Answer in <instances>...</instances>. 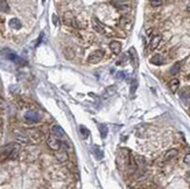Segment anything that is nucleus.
I'll return each mask as SVG.
<instances>
[{"label": "nucleus", "mask_w": 190, "mask_h": 189, "mask_svg": "<svg viewBox=\"0 0 190 189\" xmlns=\"http://www.w3.org/2000/svg\"><path fill=\"white\" fill-rule=\"evenodd\" d=\"M79 132H81L82 137H83L84 139H86L88 137L90 136V131L86 128L85 126H81V127H79Z\"/></svg>", "instance_id": "bb28decb"}, {"label": "nucleus", "mask_w": 190, "mask_h": 189, "mask_svg": "<svg viewBox=\"0 0 190 189\" xmlns=\"http://www.w3.org/2000/svg\"><path fill=\"white\" fill-rule=\"evenodd\" d=\"M181 67H182V63L181 62H176L173 67L170 68V75H177L180 73L181 70Z\"/></svg>", "instance_id": "5701e85b"}, {"label": "nucleus", "mask_w": 190, "mask_h": 189, "mask_svg": "<svg viewBox=\"0 0 190 189\" xmlns=\"http://www.w3.org/2000/svg\"><path fill=\"white\" fill-rule=\"evenodd\" d=\"M183 162H184L187 166H190V153H187L183 158Z\"/></svg>", "instance_id": "c756f323"}, {"label": "nucleus", "mask_w": 190, "mask_h": 189, "mask_svg": "<svg viewBox=\"0 0 190 189\" xmlns=\"http://www.w3.org/2000/svg\"><path fill=\"white\" fill-rule=\"evenodd\" d=\"M16 140L19 142H22V144H28L29 142V138L25 134H16Z\"/></svg>", "instance_id": "393cba45"}, {"label": "nucleus", "mask_w": 190, "mask_h": 189, "mask_svg": "<svg viewBox=\"0 0 190 189\" xmlns=\"http://www.w3.org/2000/svg\"><path fill=\"white\" fill-rule=\"evenodd\" d=\"M151 63L154 64V65H161V64L165 63V58H163L162 55L156 54V55H154V56L151 58Z\"/></svg>", "instance_id": "2eb2a0df"}, {"label": "nucleus", "mask_w": 190, "mask_h": 189, "mask_svg": "<svg viewBox=\"0 0 190 189\" xmlns=\"http://www.w3.org/2000/svg\"><path fill=\"white\" fill-rule=\"evenodd\" d=\"M117 77L118 78H124L125 76H124V73H119L118 75H117Z\"/></svg>", "instance_id": "473e14b6"}, {"label": "nucleus", "mask_w": 190, "mask_h": 189, "mask_svg": "<svg viewBox=\"0 0 190 189\" xmlns=\"http://www.w3.org/2000/svg\"><path fill=\"white\" fill-rule=\"evenodd\" d=\"M4 107H5V101L2 97H0V109H4Z\"/></svg>", "instance_id": "7c9ffc66"}, {"label": "nucleus", "mask_w": 190, "mask_h": 189, "mask_svg": "<svg viewBox=\"0 0 190 189\" xmlns=\"http://www.w3.org/2000/svg\"><path fill=\"white\" fill-rule=\"evenodd\" d=\"M63 22L68 26H72V27H78L77 25V20L75 19V16L72 15L71 12H67L64 16H63Z\"/></svg>", "instance_id": "0eeeda50"}, {"label": "nucleus", "mask_w": 190, "mask_h": 189, "mask_svg": "<svg viewBox=\"0 0 190 189\" xmlns=\"http://www.w3.org/2000/svg\"><path fill=\"white\" fill-rule=\"evenodd\" d=\"M180 97H181V101L183 102L184 105H190V93L189 91H187V89L181 91Z\"/></svg>", "instance_id": "4468645a"}, {"label": "nucleus", "mask_w": 190, "mask_h": 189, "mask_svg": "<svg viewBox=\"0 0 190 189\" xmlns=\"http://www.w3.org/2000/svg\"><path fill=\"white\" fill-rule=\"evenodd\" d=\"M187 8H188V11H190V2L188 4V7H187Z\"/></svg>", "instance_id": "f704fd0d"}, {"label": "nucleus", "mask_w": 190, "mask_h": 189, "mask_svg": "<svg viewBox=\"0 0 190 189\" xmlns=\"http://www.w3.org/2000/svg\"><path fill=\"white\" fill-rule=\"evenodd\" d=\"M47 145L52 151L56 152L61 148V141L58 140V138L55 136H49L47 138Z\"/></svg>", "instance_id": "7ed1b4c3"}, {"label": "nucleus", "mask_w": 190, "mask_h": 189, "mask_svg": "<svg viewBox=\"0 0 190 189\" xmlns=\"http://www.w3.org/2000/svg\"><path fill=\"white\" fill-rule=\"evenodd\" d=\"M52 134L57 138H62V137H64V131H63V128H62L61 126L58 125H55L52 127Z\"/></svg>", "instance_id": "6ab92c4d"}, {"label": "nucleus", "mask_w": 190, "mask_h": 189, "mask_svg": "<svg viewBox=\"0 0 190 189\" xmlns=\"http://www.w3.org/2000/svg\"><path fill=\"white\" fill-rule=\"evenodd\" d=\"M20 153V145L18 144H14V147H13V151H12V153L10 155V160H14L18 158V155Z\"/></svg>", "instance_id": "aec40b11"}, {"label": "nucleus", "mask_w": 190, "mask_h": 189, "mask_svg": "<svg viewBox=\"0 0 190 189\" xmlns=\"http://www.w3.org/2000/svg\"><path fill=\"white\" fill-rule=\"evenodd\" d=\"M27 137L29 139H32L33 141H40L42 140L43 138V133L38 128H30L27 131Z\"/></svg>", "instance_id": "423d86ee"}, {"label": "nucleus", "mask_w": 190, "mask_h": 189, "mask_svg": "<svg viewBox=\"0 0 190 189\" xmlns=\"http://www.w3.org/2000/svg\"><path fill=\"white\" fill-rule=\"evenodd\" d=\"M63 54H64V56H66L67 60H72V58H75V52H74L71 48H69V47L64 48Z\"/></svg>", "instance_id": "412c9836"}, {"label": "nucleus", "mask_w": 190, "mask_h": 189, "mask_svg": "<svg viewBox=\"0 0 190 189\" xmlns=\"http://www.w3.org/2000/svg\"><path fill=\"white\" fill-rule=\"evenodd\" d=\"M10 27L15 29V30H19L22 27V24H21V21L18 18H13V19L10 20Z\"/></svg>", "instance_id": "dca6fc26"}, {"label": "nucleus", "mask_w": 190, "mask_h": 189, "mask_svg": "<svg viewBox=\"0 0 190 189\" xmlns=\"http://www.w3.org/2000/svg\"><path fill=\"white\" fill-rule=\"evenodd\" d=\"M93 153H95V155H96V158L97 159H103V152H102V150H100L99 147L98 146H93Z\"/></svg>", "instance_id": "a878e982"}, {"label": "nucleus", "mask_w": 190, "mask_h": 189, "mask_svg": "<svg viewBox=\"0 0 190 189\" xmlns=\"http://www.w3.org/2000/svg\"><path fill=\"white\" fill-rule=\"evenodd\" d=\"M129 56L131 58V62L133 64L134 67H137L138 65V55L135 53V49L134 48H131L129 50Z\"/></svg>", "instance_id": "f3484780"}, {"label": "nucleus", "mask_w": 190, "mask_h": 189, "mask_svg": "<svg viewBox=\"0 0 190 189\" xmlns=\"http://www.w3.org/2000/svg\"><path fill=\"white\" fill-rule=\"evenodd\" d=\"M161 40H162V36H161L160 34L154 35V36L152 38V40H151V43H149V48L152 49V50L156 49L157 47H159L160 42H161Z\"/></svg>", "instance_id": "9b49d317"}, {"label": "nucleus", "mask_w": 190, "mask_h": 189, "mask_svg": "<svg viewBox=\"0 0 190 189\" xmlns=\"http://www.w3.org/2000/svg\"><path fill=\"white\" fill-rule=\"evenodd\" d=\"M92 27L96 32H98L99 34L106 35V36H112L114 35V32L110 27H106L103 22H100L97 18H92Z\"/></svg>", "instance_id": "f257e3e1"}, {"label": "nucleus", "mask_w": 190, "mask_h": 189, "mask_svg": "<svg viewBox=\"0 0 190 189\" xmlns=\"http://www.w3.org/2000/svg\"><path fill=\"white\" fill-rule=\"evenodd\" d=\"M98 128H99V132H100V136H102V138H103V139H105V138H106V136H107V132H109V127L105 125V124H99Z\"/></svg>", "instance_id": "4be33fe9"}, {"label": "nucleus", "mask_w": 190, "mask_h": 189, "mask_svg": "<svg viewBox=\"0 0 190 189\" xmlns=\"http://www.w3.org/2000/svg\"><path fill=\"white\" fill-rule=\"evenodd\" d=\"M1 54L5 56L6 58H8L11 61H13V62H16V61H19V57H18V55L14 53V52H11L8 49H6V50H2Z\"/></svg>", "instance_id": "f8f14e48"}, {"label": "nucleus", "mask_w": 190, "mask_h": 189, "mask_svg": "<svg viewBox=\"0 0 190 189\" xmlns=\"http://www.w3.org/2000/svg\"><path fill=\"white\" fill-rule=\"evenodd\" d=\"M1 126H2V118L0 117V127H1Z\"/></svg>", "instance_id": "72a5a7b5"}, {"label": "nucleus", "mask_w": 190, "mask_h": 189, "mask_svg": "<svg viewBox=\"0 0 190 189\" xmlns=\"http://www.w3.org/2000/svg\"><path fill=\"white\" fill-rule=\"evenodd\" d=\"M137 88H138V82L134 79L133 82L131 83V93H134L137 91Z\"/></svg>", "instance_id": "c85d7f7f"}, {"label": "nucleus", "mask_w": 190, "mask_h": 189, "mask_svg": "<svg viewBox=\"0 0 190 189\" xmlns=\"http://www.w3.org/2000/svg\"><path fill=\"white\" fill-rule=\"evenodd\" d=\"M177 154H179V150H176V148H170V150H168L165 153V156H163V160L166 161H170L173 160L174 158H176L177 156Z\"/></svg>", "instance_id": "1a4fd4ad"}, {"label": "nucleus", "mask_w": 190, "mask_h": 189, "mask_svg": "<svg viewBox=\"0 0 190 189\" xmlns=\"http://www.w3.org/2000/svg\"><path fill=\"white\" fill-rule=\"evenodd\" d=\"M115 92H117V87H115V85L107 87L106 89H105V92H104V95H103V97H104V98L111 97V96L115 95Z\"/></svg>", "instance_id": "a211bd4d"}, {"label": "nucleus", "mask_w": 190, "mask_h": 189, "mask_svg": "<svg viewBox=\"0 0 190 189\" xmlns=\"http://www.w3.org/2000/svg\"><path fill=\"white\" fill-rule=\"evenodd\" d=\"M104 57V52L103 50H96L91 54L90 56L88 57V62L92 63V64H96V63L100 62Z\"/></svg>", "instance_id": "39448f33"}, {"label": "nucleus", "mask_w": 190, "mask_h": 189, "mask_svg": "<svg viewBox=\"0 0 190 189\" xmlns=\"http://www.w3.org/2000/svg\"><path fill=\"white\" fill-rule=\"evenodd\" d=\"M52 21H54V24L55 25H57V16L55 14L52 15Z\"/></svg>", "instance_id": "2f4dec72"}, {"label": "nucleus", "mask_w": 190, "mask_h": 189, "mask_svg": "<svg viewBox=\"0 0 190 189\" xmlns=\"http://www.w3.org/2000/svg\"><path fill=\"white\" fill-rule=\"evenodd\" d=\"M13 147H14V144H8L0 151V162L10 159V155L12 153V151H13Z\"/></svg>", "instance_id": "20e7f679"}, {"label": "nucleus", "mask_w": 190, "mask_h": 189, "mask_svg": "<svg viewBox=\"0 0 190 189\" xmlns=\"http://www.w3.org/2000/svg\"><path fill=\"white\" fill-rule=\"evenodd\" d=\"M0 12H2V13L10 12V6H8L6 0H0Z\"/></svg>", "instance_id": "b1692460"}, {"label": "nucleus", "mask_w": 190, "mask_h": 189, "mask_svg": "<svg viewBox=\"0 0 190 189\" xmlns=\"http://www.w3.org/2000/svg\"><path fill=\"white\" fill-rule=\"evenodd\" d=\"M25 120L30 124H35V123L41 121V115L40 112L35 111V110H29L25 113Z\"/></svg>", "instance_id": "f03ea898"}, {"label": "nucleus", "mask_w": 190, "mask_h": 189, "mask_svg": "<svg viewBox=\"0 0 190 189\" xmlns=\"http://www.w3.org/2000/svg\"><path fill=\"white\" fill-rule=\"evenodd\" d=\"M55 158L57 159L58 162H67L69 160V154H68V152L66 150H60L56 151V153H55Z\"/></svg>", "instance_id": "6e6552de"}, {"label": "nucleus", "mask_w": 190, "mask_h": 189, "mask_svg": "<svg viewBox=\"0 0 190 189\" xmlns=\"http://www.w3.org/2000/svg\"><path fill=\"white\" fill-rule=\"evenodd\" d=\"M110 49L112 50V53L115 54V55H119L120 52H121V43L117 41V40H113L110 42Z\"/></svg>", "instance_id": "9d476101"}, {"label": "nucleus", "mask_w": 190, "mask_h": 189, "mask_svg": "<svg viewBox=\"0 0 190 189\" xmlns=\"http://www.w3.org/2000/svg\"><path fill=\"white\" fill-rule=\"evenodd\" d=\"M168 87H169V90H170L173 93H175L177 90H179V88H180V81L177 79V78H173L169 81L168 83Z\"/></svg>", "instance_id": "ddd939ff"}, {"label": "nucleus", "mask_w": 190, "mask_h": 189, "mask_svg": "<svg viewBox=\"0 0 190 189\" xmlns=\"http://www.w3.org/2000/svg\"><path fill=\"white\" fill-rule=\"evenodd\" d=\"M149 2H151V5L153 6V7H159V6L162 5V0H149Z\"/></svg>", "instance_id": "cd10ccee"}]
</instances>
